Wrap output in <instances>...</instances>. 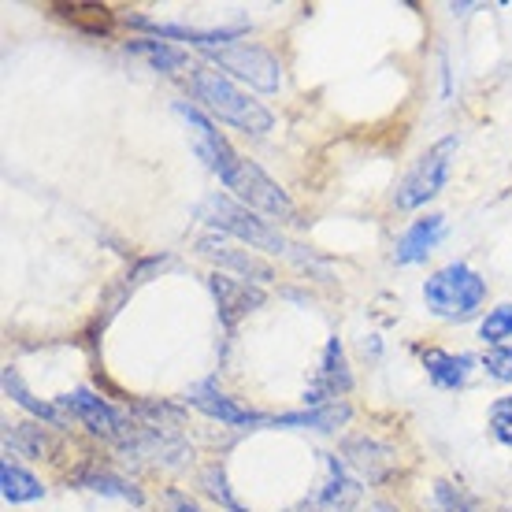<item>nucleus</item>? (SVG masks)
Wrapping results in <instances>:
<instances>
[{
	"label": "nucleus",
	"instance_id": "nucleus-9",
	"mask_svg": "<svg viewBox=\"0 0 512 512\" xmlns=\"http://www.w3.org/2000/svg\"><path fill=\"white\" fill-rule=\"evenodd\" d=\"M353 390V372H349L346 349L338 338H331L320 353V368H316V379L305 390V405L308 409H320V405H331V401H342V397Z\"/></svg>",
	"mask_w": 512,
	"mask_h": 512
},
{
	"label": "nucleus",
	"instance_id": "nucleus-12",
	"mask_svg": "<svg viewBox=\"0 0 512 512\" xmlns=\"http://www.w3.org/2000/svg\"><path fill=\"white\" fill-rule=\"evenodd\" d=\"M342 457H346L349 468H353L360 479H368L372 487L386 483V479L397 472L394 446H386V442H379V438H372V435L346 438V442H342Z\"/></svg>",
	"mask_w": 512,
	"mask_h": 512
},
{
	"label": "nucleus",
	"instance_id": "nucleus-22",
	"mask_svg": "<svg viewBox=\"0 0 512 512\" xmlns=\"http://www.w3.org/2000/svg\"><path fill=\"white\" fill-rule=\"evenodd\" d=\"M164 264H167V256H145V260H138V264H134V271H130L127 279H123L116 286V290H112V297H108L104 320H108L112 312H119V305H123V301H127V297L134 294V290H138L141 282H149V275H156V271L164 268Z\"/></svg>",
	"mask_w": 512,
	"mask_h": 512
},
{
	"label": "nucleus",
	"instance_id": "nucleus-13",
	"mask_svg": "<svg viewBox=\"0 0 512 512\" xmlns=\"http://www.w3.org/2000/svg\"><path fill=\"white\" fill-rule=\"evenodd\" d=\"M442 234H446V216H423V219H412L405 234L394 242V264L397 268H412V264H423L427 256L435 253V245L442 242Z\"/></svg>",
	"mask_w": 512,
	"mask_h": 512
},
{
	"label": "nucleus",
	"instance_id": "nucleus-27",
	"mask_svg": "<svg viewBox=\"0 0 512 512\" xmlns=\"http://www.w3.org/2000/svg\"><path fill=\"white\" fill-rule=\"evenodd\" d=\"M164 505L171 512H201V505H197V501L190 498V494H182V490H164Z\"/></svg>",
	"mask_w": 512,
	"mask_h": 512
},
{
	"label": "nucleus",
	"instance_id": "nucleus-25",
	"mask_svg": "<svg viewBox=\"0 0 512 512\" xmlns=\"http://www.w3.org/2000/svg\"><path fill=\"white\" fill-rule=\"evenodd\" d=\"M479 364L487 368V375L494 379V383H512V342H509V346L487 349Z\"/></svg>",
	"mask_w": 512,
	"mask_h": 512
},
{
	"label": "nucleus",
	"instance_id": "nucleus-24",
	"mask_svg": "<svg viewBox=\"0 0 512 512\" xmlns=\"http://www.w3.org/2000/svg\"><path fill=\"white\" fill-rule=\"evenodd\" d=\"M201 483H205V490L219 501V505H223V509L245 512V509H242V501L234 498L231 487H227V472H223V464H208L205 475H201Z\"/></svg>",
	"mask_w": 512,
	"mask_h": 512
},
{
	"label": "nucleus",
	"instance_id": "nucleus-16",
	"mask_svg": "<svg viewBox=\"0 0 512 512\" xmlns=\"http://www.w3.org/2000/svg\"><path fill=\"white\" fill-rule=\"evenodd\" d=\"M349 416H353V409H349L346 401H331V405H320V409L271 416V427H312V431H334V427H346Z\"/></svg>",
	"mask_w": 512,
	"mask_h": 512
},
{
	"label": "nucleus",
	"instance_id": "nucleus-19",
	"mask_svg": "<svg viewBox=\"0 0 512 512\" xmlns=\"http://www.w3.org/2000/svg\"><path fill=\"white\" fill-rule=\"evenodd\" d=\"M4 394L12 397L15 405H23V409L30 412V416H38V420L52 423V427H67V416H64V412L56 409V405H49V401H41V397L30 394L15 368H4Z\"/></svg>",
	"mask_w": 512,
	"mask_h": 512
},
{
	"label": "nucleus",
	"instance_id": "nucleus-10",
	"mask_svg": "<svg viewBox=\"0 0 512 512\" xmlns=\"http://www.w3.org/2000/svg\"><path fill=\"white\" fill-rule=\"evenodd\" d=\"M186 401H190L193 409L205 412V416H212V420L227 423V427H260V423H271V416L249 409V405L234 401V397H227L212 379L190 386V390H186Z\"/></svg>",
	"mask_w": 512,
	"mask_h": 512
},
{
	"label": "nucleus",
	"instance_id": "nucleus-21",
	"mask_svg": "<svg viewBox=\"0 0 512 512\" xmlns=\"http://www.w3.org/2000/svg\"><path fill=\"white\" fill-rule=\"evenodd\" d=\"M427 512H483V509H479V501L464 487L449 483V479H438V483H431Z\"/></svg>",
	"mask_w": 512,
	"mask_h": 512
},
{
	"label": "nucleus",
	"instance_id": "nucleus-18",
	"mask_svg": "<svg viewBox=\"0 0 512 512\" xmlns=\"http://www.w3.org/2000/svg\"><path fill=\"white\" fill-rule=\"evenodd\" d=\"M49 453V438L34 423H8L4 427V457H30L41 461Z\"/></svg>",
	"mask_w": 512,
	"mask_h": 512
},
{
	"label": "nucleus",
	"instance_id": "nucleus-20",
	"mask_svg": "<svg viewBox=\"0 0 512 512\" xmlns=\"http://www.w3.org/2000/svg\"><path fill=\"white\" fill-rule=\"evenodd\" d=\"M75 483H82V487L93 490V494H104V498H123V501H134V505L145 501V494H141L134 483H127V479H119V475H112V472H97V468L75 475Z\"/></svg>",
	"mask_w": 512,
	"mask_h": 512
},
{
	"label": "nucleus",
	"instance_id": "nucleus-5",
	"mask_svg": "<svg viewBox=\"0 0 512 512\" xmlns=\"http://www.w3.org/2000/svg\"><path fill=\"white\" fill-rule=\"evenodd\" d=\"M212 67H219L227 78H238L245 86H253L260 93H279L282 86V64L268 49H260L253 41H234L216 52H205Z\"/></svg>",
	"mask_w": 512,
	"mask_h": 512
},
{
	"label": "nucleus",
	"instance_id": "nucleus-7",
	"mask_svg": "<svg viewBox=\"0 0 512 512\" xmlns=\"http://www.w3.org/2000/svg\"><path fill=\"white\" fill-rule=\"evenodd\" d=\"M197 253L212 260L223 275H242L245 282H253V286H264V282H275V268H271L268 260H260L256 253H249V245H231L227 238H219V234H205L201 242H197Z\"/></svg>",
	"mask_w": 512,
	"mask_h": 512
},
{
	"label": "nucleus",
	"instance_id": "nucleus-1",
	"mask_svg": "<svg viewBox=\"0 0 512 512\" xmlns=\"http://www.w3.org/2000/svg\"><path fill=\"white\" fill-rule=\"evenodd\" d=\"M193 101L201 104V112H208V119H219L227 127L242 130V134H268L275 127V116L260 101H253L249 93L227 78L216 67H193L190 75Z\"/></svg>",
	"mask_w": 512,
	"mask_h": 512
},
{
	"label": "nucleus",
	"instance_id": "nucleus-6",
	"mask_svg": "<svg viewBox=\"0 0 512 512\" xmlns=\"http://www.w3.org/2000/svg\"><path fill=\"white\" fill-rule=\"evenodd\" d=\"M56 409L64 412L67 420L82 423L90 435L104 438V442H116V446H123V442L134 435V427H130V423L123 420L101 394H93V390H86V386L56 397Z\"/></svg>",
	"mask_w": 512,
	"mask_h": 512
},
{
	"label": "nucleus",
	"instance_id": "nucleus-11",
	"mask_svg": "<svg viewBox=\"0 0 512 512\" xmlns=\"http://www.w3.org/2000/svg\"><path fill=\"white\" fill-rule=\"evenodd\" d=\"M208 290L216 297L219 320H223L227 331H234L238 320H245L253 308L264 305V290H260V286H253V282H245V279H234V275H223V271H212V275H208Z\"/></svg>",
	"mask_w": 512,
	"mask_h": 512
},
{
	"label": "nucleus",
	"instance_id": "nucleus-23",
	"mask_svg": "<svg viewBox=\"0 0 512 512\" xmlns=\"http://www.w3.org/2000/svg\"><path fill=\"white\" fill-rule=\"evenodd\" d=\"M479 338H483L490 349L509 346V338H512V301H505V305H498V308H490L487 320L479 323Z\"/></svg>",
	"mask_w": 512,
	"mask_h": 512
},
{
	"label": "nucleus",
	"instance_id": "nucleus-4",
	"mask_svg": "<svg viewBox=\"0 0 512 512\" xmlns=\"http://www.w3.org/2000/svg\"><path fill=\"white\" fill-rule=\"evenodd\" d=\"M457 145H461V141L449 134V138L435 141V145L405 171V179L397 182V190H394V205L401 208V212H412V208L427 205V201H435L438 193H442V186H446V179H449V167H453V156H457Z\"/></svg>",
	"mask_w": 512,
	"mask_h": 512
},
{
	"label": "nucleus",
	"instance_id": "nucleus-15",
	"mask_svg": "<svg viewBox=\"0 0 512 512\" xmlns=\"http://www.w3.org/2000/svg\"><path fill=\"white\" fill-rule=\"evenodd\" d=\"M127 52L130 56H141L145 64L153 67V71H164V75H179V71H190V52L175 49L171 41H160V38H141V41H127Z\"/></svg>",
	"mask_w": 512,
	"mask_h": 512
},
{
	"label": "nucleus",
	"instance_id": "nucleus-17",
	"mask_svg": "<svg viewBox=\"0 0 512 512\" xmlns=\"http://www.w3.org/2000/svg\"><path fill=\"white\" fill-rule=\"evenodd\" d=\"M0 494H4V501H12V505H23V501L45 498V487H41L38 475L26 472L23 464L4 457V464H0Z\"/></svg>",
	"mask_w": 512,
	"mask_h": 512
},
{
	"label": "nucleus",
	"instance_id": "nucleus-28",
	"mask_svg": "<svg viewBox=\"0 0 512 512\" xmlns=\"http://www.w3.org/2000/svg\"><path fill=\"white\" fill-rule=\"evenodd\" d=\"M360 349H364V353H372V357H379V353H383V342H379V334H364Z\"/></svg>",
	"mask_w": 512,
	"mask_h": 512
},
{
	"label": "nucleus",
	"instance_id": "nucleus-26",
	"mask_svg": "<svg viewBox=\"0 0 512 512\" xmlns=\"http://www.w3.org/2000/svg\"><path fill=\"white\" fill-rule=\"evenodd\" d=\"M490 435L498 438L501 446H512V394L498 397L490 405Z\"/></svg>",
	"mask_w": 512,
	"mask_h": 512
},
{
	"label": "nucleus",
	"instance_id": "nucleus-29",
	"mask_svg": "<svg viewBox=\"0 0 512 512\" xmlns=\"http://www.w3.org/2000/svg\"><path fill=\"white\" fill-rule=\"evenodd\" d=\"M368 512H397V505H390V501H375Z\"/></svg>",
	"mask_w": 512,
	"mask_h": 512
},
{
	"label": "nucleus",
	"instance_id": "nucleus-3",
	"mask_svg": "<svg viewBox=\"0 0 512 512\" xmlns=\"http://www.w3.org/2000/svg\"><path fill=\"white\" fill-rule=\"evenodd\" d=\"M423 305L431 316L446 323L475 320L479 308L487 305V279L461 260H453L423 282Z\"/></svg>",
	"mask_w": 512,
	"mask_h": 512
},
{
	"label": "nucleus",
	"instance_id": "nucleus-8",
	"mask_svg": "<svg viewBox=\"0 0 512 512\" xmlns=\"http://www.w3.org/2000/svg\"><path fill=\"white\" fill-rule=\"evenodd\" d=\"M360 505V479L346 472V464L323 453V483L312 498L301 501L297 512H353Z\"/></svg>",
	"mask_w": 512,
	"mask_h": 512
},
{
	"label": "nucleus",
	"instance_id": "nucleus-14",
	"mask_svg": "<svg viewBox=\"0 0 512 512\" xmlns=\"http://www.w3.org/2000/svg\"><path fill=\"white\" fill-rule=\"evenodd\" d=\"M423 360V372L427 379L438 386V390H461L468 383V375L475 368V357L472 353H446V349H423L420 353Z\"/></svg>",
	"mask_w": 512,
	"mask_h": 512
},
{
	"label": "nucleus",
	"instance_id": "nucleus-2",
	"mask_svg": "<svg viewBox=\"0 0 512 512\" xmlns=\"http://www.w3.org/2000/svg\"><path fill=\"white\" fill-rule=\"evenodd\" d=\"M197 216L205 219L208 227H216L219 234H231V238L245 242L249 249H264V253H275V256H294V260L308 264V256L297 253V245L286 242L279 227H271L268 219H260L253 208H245L242 201H234L227 193H212Z\"/></svg>",
	"mask_w": 512,
	"mask_h": 512
}]
</instances>
